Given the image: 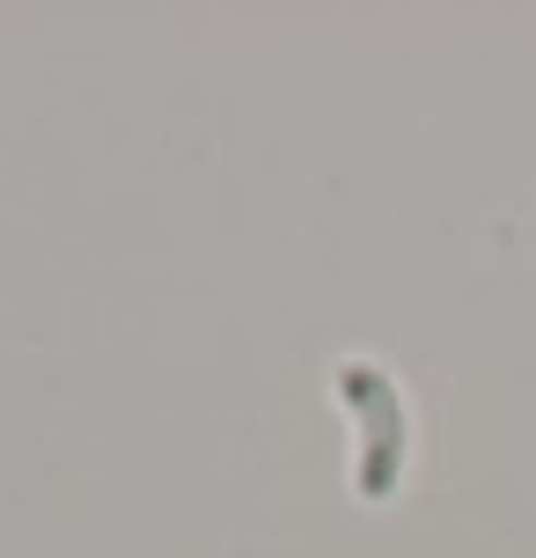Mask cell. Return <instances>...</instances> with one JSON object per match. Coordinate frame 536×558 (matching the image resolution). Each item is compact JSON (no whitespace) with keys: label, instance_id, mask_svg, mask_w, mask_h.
Here are the masks:
<instances>
[{"label":"cell","instance_id":"obj_1","mask_svg":"<svg viewBox=\"0 0 536 558\" xmlns=\"http://www.w3.org/2000/svg\"><path fill=\"white\" fill-rule=\"evenodd\" d=\"M331 390L353 412V493L361 500H390L397 477H404V456H412V418H404L397 375L382 361H339Z\"/></svg>","mask_w":536,"mask_h":558}]
</instances>
